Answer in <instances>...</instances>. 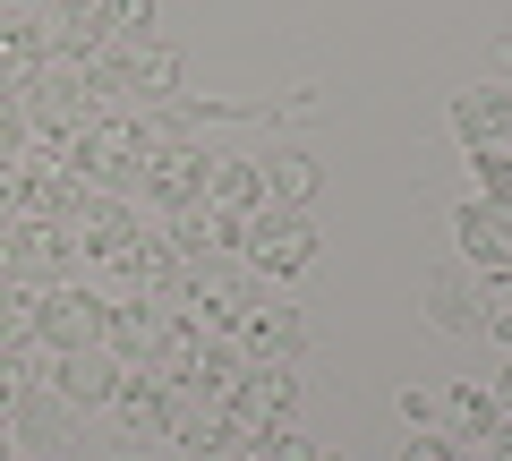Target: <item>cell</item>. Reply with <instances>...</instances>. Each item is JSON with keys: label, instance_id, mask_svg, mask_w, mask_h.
<instances>
[{"label": "cell", "instance_id": "obj_1", "mask_svg": "<svg viewBox=\"0 0 512 461\" xmlns=\"http://www.w3.org/2000/svg\"><path fill=\"white\" fill-rule=\"evenodd\" d=\"M18 111H26V129H43V137H77V129H94V120H103L94 69H86V60H43V69L18 86Z\"/></svg>", "mask_w": 512, "mask_h": 461}, {"label": "cell", "instance_id": "obj_2", "mask_svg": "<svg viewBox=\"0 0 512 461\" xmlns=\"http://www.w3.org/2000/svg\"><path fill=\"white\" fill-rule=\"evenodd\" d=\"M163 444H188L197 461H222V453H239V444H248V419L231 410V393L180 385V393H171V427H163Z\"/></svg>", "mask_w": 512, "mask_h": 461}, {"label": "cell", "instance_id": "obj_3", "mask_svg": "<svg viewBox=\"0 0 512 461\" xmlns=\"http://www.w3.org/2000/svg\"><path fill=\"white\" fill-rule=\"evenodd\" d=\"M69 231L60 222H35V214H9L0 222V265H9V282H26V291H52V282H69Z\"/></svg>", "mask_w": 512, "mask_h": 461}, {"label": "cell", "instance_id": "obj_4", "mask_svg": "<svg viewBox=\"0 0 512 461\" xmlns=\"http://www.w3.org/2000/svg\"><path fill=\"white\" fill-rule=\"evenodd\" d=\"M239 240H248V265L256 274H299V265L316 257V222L299 214V205H282V214H248L239 222Z\"/></svg>", "mask_w": 512, "mask_h": 461}, {"label": "cell", "instance_id": "obj_5", "mask_svg": "<svg viewBox=\"0 0 512 461\" xmlns=\"http://www.w3.org/2000/svg\"><path fill=\"white\" fill-rule=\"evenodd\" d=\"M35 342H52V359L60 351H94V342H103V299L69 291V282L35 291Z\"/></svg>", "mask_w": 512, "mask_h": 461}, {"label": "cell", "instance_id": "obj_6", "mask_svg": "<svg viewBox=\"0 0 512 461\" xmlns=\"http://www.w3.org/2000/svg\"><path fill=\"white\" fill-rule=\"evenodd\" d=\"M231 410L248 419V436H274V427H291V410H299V376L282 368V359H248V376L231 385Z\"/></svg>", "mask_w": 512, "mask_h": 461}, {"label": "cell", "instance_id": "obj_7", "mask_svg": "<svg viewBox=\"0 0 512 461\" xmlns=\"http://www.w3.org/2000/svg\"><path fill=\"white\" fill-rule=\"evenodd\" d=\"M453 231H461V257L478 265V274H512V197H470L453 214Z\"/></svg>", "mask_w": 512, "mask_h": 461}, {"label": "cell", "instance_id": "obj_8", "mask_svg": "<svg viewBox=\"0 0 512 461\" xmlns=\"http://www.w3.org/2000/svg\"><path fill=\"white\" fill-rule=\"evenodd\" d=\"M171 299H188V308H197V316H214V325H239V316L256 308V299H248V282H239L222 257H180V282H171Z\"/></svg>", "mask_w": 512, "mask_h": 461}, {"label": "cell", "instance_id": "obj_9", "mask_svg": "<svg viewBox=\"0 0 512 461\" xmlns=\"http://www.w3.org/2000/svg\"><path fill=\"white\" fill-rule=\"evenodd\" d=\"M35 35H43V60H94L111 18H103V0H52L35 18Z\"/></svg>", "mask_w": 512, "mask_h": 461}, {"label": "cell", "instance_id": "obj_10", "mask_svg": "<svg viewBox=\"0 0 512 461\" xmlns=\"http://www.w3.org/2000/svg\"><path fill=\"white\" fill-rule=\"evenodd\" d=\"M205 171H214V154H197V146H180V137H171V146H154V154H146L137 188H146L154 205H171V214H180V205H197V197H205Z\"/></svg>", "mask_w": 512, "mask_h": 461}, {"label": "cell", "instance_id": "obj_11", "mask_svg": "<svg viewBox=\"0 0 512 461\" xmlns=\"http://www.w3.org/2000/svg\"><path fill=\"white\" fill-rule=\"evenodd\" d=\"M163 325H171V316L154 308V299H120V308H103V342H111V351L128 359V368H146V359H154Z\"/></svg>", "mask_w": 512, "mask_h": 461}, {"label": "cell", "instance_id": "obj_12", "mask_svg": "<svg viewBox=\"0 0 512 461\" xmlns=\"http://www.w3.org/2000/svg\"><path fill=\"white\" fill-rule=\"evenodd\" d=\"M453 129H461V146H504L512 137V94L504 86H470V94H453Z\"/></svg>", "mask_w": 512, "mask_h": 461}, {"label": "cell", "instance_id": "obj_13", "mask_svg": "<svg viewBox=\"0 0 512 461\" xmlns=\"http://www.w3.org/2000/svg\"><path fill=\"white\" fill-rule=\"evenodd\" d=\"M205 205H222L231 222L265 214V171H256V163H239V154H214V171H205Z\"/></svg>", "mask_w": 512, "mask_h": 461}, {"label": "cell", "instance_id": "obj_14", "mask_svg": "<svg viewBox=\"0 0 512 461\" xmlns=\"http://www.w3.org/2000/svg\"><path fill=\"white\" fill-rule=\"evenodd\" d=\"M120 427H128V444H163V427H171V385H154V376H120Z\"/></svg>", "mask_w": 512, "mask_h": 461}, {"label": "cell", "instance_id": "obj_15", "mask_svg": "<svg viewBox=\"0 0 512 461\" xmlns=\"http://www.w3.org/2000/svg\"><path fill=\"white\" fill-rule=\"evenodd\" d=\"M427 316H436V325L444 333H478V325H487V274H436V282H427Z\"/></svg>", "mask_w": 512, "mask_h": 461}, {"label": "cell", "instance_id": "obj_16", "mask_svg": "<svg viewBox=\"0 0 512 461\" xmlns=\"http://www.w3.org/2000/svg\"><path fill=\"white\" fill-rule=\"evenodd\" d=\"M239 351L248 359H299L308 351V325H299L291 308H248L239 316Z\"/></svg>", "mask_w": 512, "mask_h": 461}, {"label": "cell", "instance_id": "obj_17", "mask_svg": "<svg viewBox=\"0 0 512 461\" xmlns=\"http://www.w3.org/2000/svg\"><path fill=\"white\" fill-rule=\"evenodd\" d=\"M239 240V222L222 214V205H180V214H171V257H222V248Z\"/></svg>", "mask_w": 512, "mask_h": 461}, {"label": "cell", "instance_id": "obj_18", "mask_svg": "<svg viewBox=\"0 0 512 461\" xmlns=\"http://www.w3.org/2000/svg\"><path fill=\"white\" fill-rule=\"evenodd\" d=\"M60 231H69L77 248H94V257H111V248L137 240V222H128V205H120V197H86L69 222H60Z\"/></svg>", "mask_w": 512, "mask_h": 461}, {"label": "cell", "instance_id": "obj_19", "mask_svg": "<svg viewBox=\"0 0 512 461\" xmlns=\"http://www.w3.org/2000/svg\"><path fill=\"white\" fill-rule=\"evenodd\" d=\"M9 436L35 444V453H60V444L77 436V419H69V402H60V393H26V402L9 410Z\"/></svg>", "mask_w": 512, "mask_h": 461}, {"label": "cell", "instance_id": "obj_20", "mask_svg": "<svg viewBox=\"0 0 512 461\" xmlns=\"http://www.w3.org/2000/svg\"><path fill=\"white\" fill-rule=\"evenodd\" d=\"M52 393L60 402H111V393H120V368H111L103 351H60L52 359Z\"/></svg>", "mask_w": 512, "mask_h": 461}, {"label": "cell", "instance_id": "obj_21", "mask_svg": "<svg viewBox=\"0 0 512 461\" xmlns=\"http://www.w3.org/2000/svg\"><path fill=\"white\" fill-rule=\"evenodd\" d=\"M197 359H205V333H197V325H163V342H154V359H146L137 376H154V385L180 393L188 376H197Z\"/></svg>", "mask_w": 512, "mask_h": 461}, {"label": "cell", "instance_id": "obj_22", "mask_svg": "<svg viewBox=\"0 0 512 461\" xmlns=\"http://www.w3.org/2000/svg\"><path fill=\"white\" fill-rule=\"evenodd\" d=\"M436 419H444V436H495L504 402H495V393H478V385H453V393H436Z\"/></svg>", "mask_w": 512, "mask_h": 461}, {"label": "cell", "instance_id": "obj_23", "mask_svg": "<svg viewBox=\"0 0 512 461\" xmlns=\"http://www.w3.org/2000/svg\"><path fill=\"white\" fill-rule=\"evenodd\" d=\"M43 69V35L26 18H0V86H26Z\"/></svg>", "mask_w": 512, "mask_h": 461}, {"label": "cell", "instance_id": "obj_24", "mask_svg": "<svg viewBox=\"0 0 512 461\" xmlns=\"http://www.w3.org/2000/svg\"><path fill=\"white\" fill-rule=\"evenodd\" d=\"M26 342H35V291L26 282H0V351L18 359Z\"/></svg>", "mask_w": 512, "mask_h": 461}, {"label": "cell", "instance_id": "obj_25", "mask_svg": "<svg viewBox=\"0 0 512 461\" xmlns=\"http://www.w3.org/2000/svg\"><path fill=\"white\" fill-rule=\"evenodd\" d=\"M231 461H333V453H316L308 436H291V427H274V436H248Z\"/></svg>", "mask_w": 512, "mask_h": 461}, {"label": "cell", "instance_id": "obj_26", "mask_svg": "<svg viewBox=\"0 0 512 461\" xmlns=\"http://www.w3.org/2000/svg\"><path fill=\"white\" fill-rule=\"evenodd\" d=\"M256 171H265V188H282L291 205L316 197V163H308V154H274V163H256Z\"/></svg>", "mask_w": 512, "mask_h": 461}, {"label": "cell", "instance_id": "obj_27", "mask_svg": "<svg viewBox=\"0 0 512 461\" xmlns=\"http://www.w3.org/2000/svg\"><path fill=\"white\" fill-rule=\"evenodd\" d=\"M470 171H478V197H512V154L504 146H478Z\"/></svg>", "mask_w": 512, "mask_h": 461}, {"label": "cell", "instance_id": "obj_28", "mask_svg": "<svg viewBox=\"0 0 512 461\" xmlns=\"http://www.w3.org/2000/svg\"><path fill=\"white\" fill-rule=\"evenodd\" d=\"M18 137H26V111H18V94L0 86V163H18Z\"/></svg>", "mask_w": 512, "mask_h": 461}, {"label": "cell", "instance_id": "obj_29", "mask_svg": "<svg viewBox=\"0 0 512 461\" xmlns=\"http://www.w3.org/2000/svg\"><path fill=\"white\" fill-rule=\"evenodd\" d=\"M26 402V359H9L0 351V427H9V410Z\"/></svg>", "mask_w": 512, "mask_h": 461}, {"label": "cell", "instance_id": "obj_30", "mask_svg": "<svg viewBox=\"0 0 512 461\" xmlns=\"http://www.w3.org/2000/svg\"><path fill=\"white\" fill-rule=\"evenodd\" d=\"M103 18L120 26V35H146V18H154V0H103Z\"/></svg>", "mask_w": 512, "mask_h": 461}, {"label": "cell", "instance_id": "obj_31", "mask_svg": "<svg viewBox=\"0 0 512 461\" xmlns=\"http://www.w3.org/2000/svg\"><path fill=\"white\" fill-rule=\"evenodd\" d=\"M402 461H461V444H453V436H410Z\"/></svg>", "mask_w": 512, "mask_h": 461}, {"label": "cell", "instance_id": "obj_32", "mask_svg": "<svg viewBox=\"0 0 512 461\" xmlns=\"http://www.w3.org/2000/svg\"><path fill=\"white\" fill-rule=\"evenodd\" d=\"M18 214V163H0V222Z\"/></svg>", "mask_w": 512, "mask_h": 461}, {"label": "cell", "instance_id": "obj_33", "mask_svg": "<svg viewBox=\"0 0 512 461\" xmlns=\"http://www.w3.org/2000/svg\"><path fill=\"white\" fill-rule=\"evenodd\" d=\"M487 333H495V342H512V308H487Z\"/></svg>", "mask_w": 512, "mask_h": 461}, {"label": "cell", "instance_id": "obj_34", "mask_svg": "<svg viewBox=\"0 0 512 461\" xmlns=\"http://www.w3.org/2000/svg\"><path fill=\"white\" fill-rule=\"evenodd\" d=\"M495 461H512V419H495Z\"/></svg>", "mask_w": 512, "mask_h": 461}, {"label": "cell", "instance_id": "obj_35", "mask_svg": "<svg viewBox=\"0 0 512 461\" xmlns=\"http://www.w3.org/2000/svg\"><path fill=\"white\" fill-rule=\"evenodd\" d=\"M504 402H512V368H504Z\"/></svg>", "mask_w": 512, "mask_h": 461}, {"label": "cell", "instance_id": "obj_36", "mask_svg": "<svg viewBox=\"0 0 512 461\" xmlns=\"http://www.w3.org/2000/svg\"><path fill=\"white\" fill-rule=\"evenodd\" d=\"M0 461H9V436H0Z\"/></svg>", "mask_w": 512, "mask_h": 461}, {"label": "cell", "instance_id": "obj_37", "mask_svg": "<svg viewBox=\"0 0 512 461\" xmlns=\"http://www.w3.org/2000/svg\"><path fill=\"white\" fill-rule=\"evenodd\" d=\"M0 282H9V265H0Z\"/></svg>", "mask_w": 512, "mask_h": 461}]
</instances>
